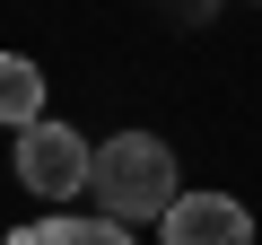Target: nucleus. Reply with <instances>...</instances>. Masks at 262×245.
Masks as SVG:
<instances>
[{
    "label": "nucleus",
    "mask_w": 262,
    "mask_h": 245,
    "mask_svg": "<svg viewBox=\"0 0 262 245\" xmlns=\"http://www.w3.org/2000/svg\"><path fill=\"white\" fill-rule=\"evenodd\" d=\"M88 193H96V210L122 219V228H131V219H166V210L184 201V184H175V149L149 140V132H114V140H96Z\"/></svg>",
    "instance_id": "nucleus-1"
},
{
    "label": "nucleus",
    "mask_w": 262,
    "mask_h": 245,
    "mask_svg": "<svg viewBox=\"0 0 262 245\" xmlns=\"http://www.w3.org/2000/svg\"><path fill=\"white\" fill-rule=\"evenodd\" d=\"M88 167H96V149L70 132V122H27V132H18V184L35 193V201H70L79 184H88Z\"/></svg>",
    "instance_id": "nucleus-2"
},
{
    "label": "nucleus",
    "mask_w": 262,
    "mask_h": 245,
    "mask_svg": "<svg viewBox=\"0 0 262 245\" xmlns=\"http://www.w3.org/2000/svg\"><path fill=\"white\" fill-rule=\"evenodd\" d=\"M158 236H166V245H253V219H245V201H227V193H184V201L158 219Z\"/></svg>",
    "instance_id": "nucleus-3"
},
{
    "label": "nucleus",
    "mask_w": 262,
    "mask_h": 245,
    "mask_svg": "<svg viewBox=\"0 0 262 245\" xmlns=\"http://www.w3.org/2000/svg\"><path fill=\"white\" fill-rule=\"evenodd\" d=\"M0 122H9V132L44 122V70L27 53H0Z\"/></svg>",
    "instance_id": "nucleus-4"
},
{
    "label": "nucleus",
    "mask_w": 262,
    "mask_h": 245,
    "mask_svg": "<svg viewBox=\"0 0 262 245\" xmlns=\"http://www.w3.org/2000/svg\"><path fill=\"white\" fill-rule=\"evenodd\" d=\"M9 245H131V228H122V219H105V210H96V219H70V210H61V219L18 228Z\"/></svg>",
    "instance_id": "nucleus-5"
}]
</instances>
